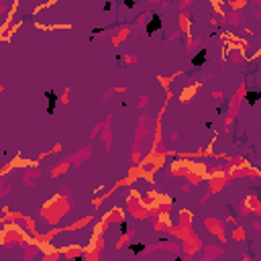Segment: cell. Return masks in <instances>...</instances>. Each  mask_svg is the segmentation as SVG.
<instances>
[{"label":"cell","instance_id":"6da1fadb","mask_svg":"<svg viewBox=\"0 0 261 261\" xmlns=\"http://www.w3.org/2000/svg\"><path fill=\"white\" fill-rule=\"evenodd\" d=\"M204 57H206V51H200V55H198V57H194V65H196V63H202V61H204Z\"/></svg>","mask_w":261,"mask_h":261}]
</instances>
